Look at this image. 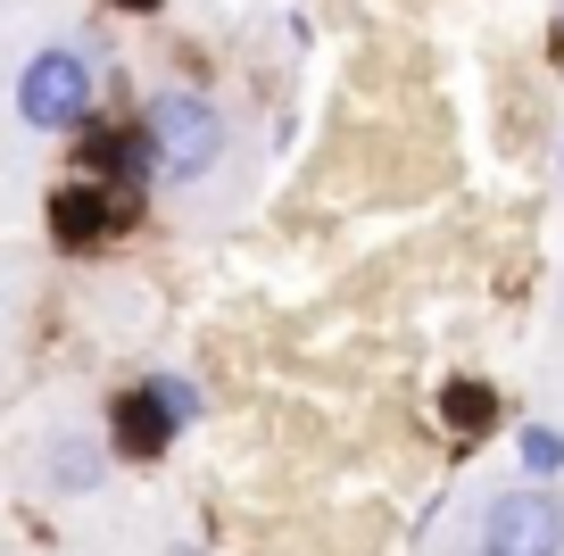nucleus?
<instances>
[{"mask_svg": "<svg viewBox=\"0 0 564 556\" xmlns=\"http://www.w3.org/2000/svg\"><path fill=\"white\" fill-rule=\"evenodd\" d=\"M108 225H117V200L108 192H67L58 200V233H67V242H100Z\"/></svg>", "mask_w": 564, "mask_h": 556, "instance_id": "obj_5", "label": "nucleus"}, {"mask_svg": "<svg viewBox=\"0 0 564 556\" xmlns=\"http://www.w3.org/2000/svg\"><path fill=\"white\" fill-rule=\"evenodd\" d=\"M448 416L465 424V432H481V416H490V391H474V383H457L448 391Z\"/></svg>", "mask_w": 564, "mask_h": 556, "instance_id": "obj_7", "label": "nucleus"}, {"mask_svg": "<svg viewBox=\"0 0 564 556\" xmlns=\"http://www.w3.org/2000/svg\"><path fill=\"white\" fill-rule=\"evenodd\" d=\"M141 141H150V158L166 174H208L216 150H225V125H216V108L199 92H159L150 117H141Z\"/></svg>", "mask_w": 564, "mask_h": 556, "instance_id": "obj_1", "label": "nucleus"}, {"mask_svg": "<svg viewBox=\"0 0 564 556\" xmlns=\"http://www.w3.org/2000/svg\"><path fill=\"white\" fill-rule=\"evenodd\" d=\"M166 424H159V391H141V399H124V449H159Z\"/></svg>", "mask_w": 564, "mask_h": 556, "instance_id": "obj_6", "label": "nucleus"}, {"mask_svg": "<svg viewBox=\"0 0 564 556\" xmlns=\"http://www.w3.org/2000/svg\"><path fill=\"white\" fill-rule=\"evenodd\" d=\"M84 150L100 174H141L150 167V141H141V125H84Z\"/></svg>", "mask_w": 564, "mask_h": 556, "instance_id": "obj_4", "label": "nucleus"}, {"mask_svg": "<svg viewBox=\"0 0 564 556\" xmlns=\"http://www.w3.org/2000/svg\"><path fill=\"white\" fill-rule=\"evenodd\" d=\"M564 548V499L556 490H507L481 515V556H556Z\"/></svg>", "mask_w": 564, "mask_h": 556, "instance_id": "obj_3", "label": "nucleus"}, {"mask_svg": "<svg viewBox=\"0 0 564 556\" xmlns=\"http://www.w3.org/2000/svg\"><path fill=\"white\" fill-rule=\"evenodd\" d=\"M18 108H25V125H42V133L91 125V67L75 51H42L34 67L18 75Z\"/></svg>", "mask_w": 564, "mask_h": 556, "instance_id": "obj_2", "label": "nucleus"}]
</instances>
